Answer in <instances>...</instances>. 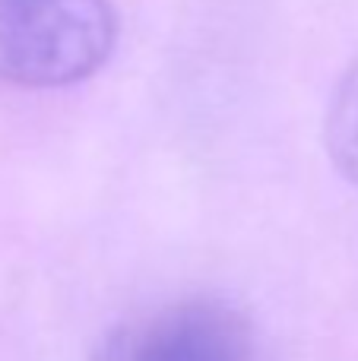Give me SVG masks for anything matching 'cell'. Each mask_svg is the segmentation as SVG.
Segmentation results:
<instances>
[{"label": "cell", "instance_id": "1", "mask_svg": "<svg viewBox=\"0 0 358 361\" xmlns=\"http://www.w3.org/2000/svg\"><path fill=\"white\" fill-rule=\"evenodd\" d=\"M118 38L108 0H0V82L70 86L105 67Z\"/></svg>", "mask_w": 358, "mask_h": 361}, {"label": "cell", "instance_id": "2", "mask_svg": "<svg viewBox=\"0 0 358 361\" xmlns=\"http://www.w3.org/2000/svg\"><path fill=\"white\" fill-rule=\"evenodd\" d=\"M121 361H251V349L241 320L222 305L184 301L146 320Z\"/></svg>", "mask_w": 358, "mask_h": 361}, {"label": "cell", "instance_id": "3", "mask_svg": "<svg viewBox=\"0 0 358 361\" xmlns=\"http://www.w3.org/2000/svg\"><path fill=\"white\" fill-rule=\"evenodd\" d=\"M327 152L358 187V63L346 70L327 108Z\"/></svg>", "mask_w": 358, "mask_h": 361}]
</instances>
